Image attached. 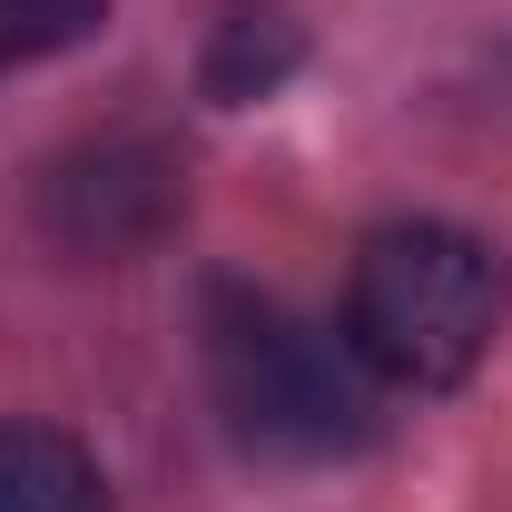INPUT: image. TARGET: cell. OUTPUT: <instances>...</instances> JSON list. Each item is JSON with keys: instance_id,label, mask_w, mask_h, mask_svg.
Listing matches in <instances>:
<instances>
[{"instance_id": "obj_1", "label": "cell", "mask_w": 512, "mask_h": 512, "mask_svg": "<svg viewBox=\"0 0 512 512\" xmlns=\"http://www.w3.org/2000/svg\"><path fill=\"white\" fill-rule=\"evenodd\" d=\"M512 316V266L493 237L453 217H394L355 247L345 276V345L365 375L394 384H463Z\"/></svg>"}, {"instance_id": "obj_2", "label": "cell", "mask_w": 512, "mask_h": 512, "mask_svg": "<svg viewBox=\"0 0 512 512\" xmlns=\"http://www.w3.org/2000/svg\"><path fill=\"white\" fill-rule=\"evenodd\" d=\"M207 384H217L227 424L286 463H325V453H355L375 434L365 355L335 345L325 325H306L296 306L247 296V286L207 296Z\"/></svg>"}, {"instance_id": "obj_3", "label": "cell", "mask_w": 512, "mask_h": 512, "mask_svg": "<svg viewBox=\"0 0 512 512\" xmlns=\"http://www.w3.org/2000/svg\"><path fill=\"white\" fill-rule=\"evenodd\" d=\"M50 217H60L69 247H128V237H148L158 217H168V158H148V148H89V158H69L60 188H50Z\"/></svg>"}, {"instance_id": "obj_4", "label": "cell", "mask_w": 512, "mask_h": 512, "mask_svg": "<svg viewBox=\"0 0 512 512\" xmlns=\"http://www.w3.org/2000/svg\"><path fill=\"white\" fill-rule=\"evenodd\" d=\"M0 512H109V483L60 424H0Z\"/></svg>"}, {"instance_id": "obj_5", "label": "cell", "mask_w": 512, "mask_h": 512, "mask_svg": "<svg viewBox=\"0 0 512 512\" xmlns=\"http://www.w3.org/2000/svg\"><path fill=\"white\" fill-rule=\"evenodd\" d=\"M99 10H109V0H0V69L50 60V50H69V40H89Z\"/></svg>"}]
</instances>
